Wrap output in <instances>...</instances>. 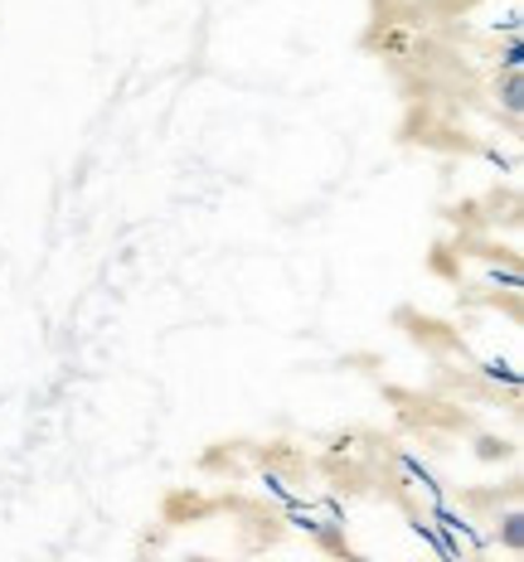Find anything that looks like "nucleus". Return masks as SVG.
<instances>
[{
  "label": "nucleus",
  "mask_w": 524,
  "mask_h": 562,
  "mask_svg": "<svg viewBox=\"0 0 524 562\" xmlns=\"http://www.w3.org/2000/svg\"><path fill=\"white\" fill-rule=\"evenodd\" d=\"M500 543H505L510 553H520L524 548V514L520 509H510L505 519H500Z\"/></svg>",
  "instance_id": "f257e3e1"
},
{
  "label": "nucleus",
  "mask_w": 524,
  "mask_h": 562,
  "mask_svg": "<svg viewBox=\"0 0 524 562\" xmlns=\"http://www.w3.org/2000/svg\"><path fill=\"white\" fill-rule=\"evenodd\" d=\"M505 108H510V112H520V78H515V74L505 78Z\"/></svg>",
  "instance_id": "f03ea898"
},
{
  "label": "nucleus",
  "mask_w": 524,
  "mask_h": 562,
  "mask_svg": "<svg viewBox=\"0 0 524 562\" xmlns=\"http://www.w3.org/2000/svg\"><path fill=\"white\" fill-rule=\"evenodd\" d=\"M481 456H486V461H495V456H505V441H481Z\"/></svg>",
  "instance_id": "7ed1b4c3"
},
{
  "label": "nucleus",
  "mask_w": 524,
  "mask_h": 562,
  "mask_svg": "<svg viewBox=\"0 0 524 562\" xmlns=\"http://www.w3.org/2000/svg\"><path fill=\"white\" fill-rule=\"evenodd\" d=\"M349 562H369V558H349Z\"/></svg>",
  "instance_id": "20e7f679"
}]
</instances>
